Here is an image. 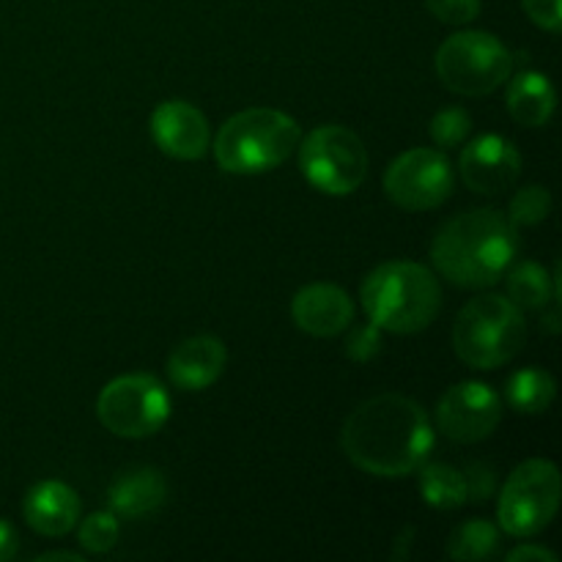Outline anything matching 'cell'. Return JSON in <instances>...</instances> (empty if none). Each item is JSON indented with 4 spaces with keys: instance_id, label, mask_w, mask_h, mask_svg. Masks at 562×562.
<instances>
[{
    "instance_id": "cell-1",
    "label": "cell",
    "mask_w": 562,
    "mask_h": 562,
    "mask_svg": "<svg viewBox=\"0 0 562 562\" xmlns=\"http://www.w3.org/2000/svg\"><path fill=\"white\" fill-rule=\"evenodd\" d=\"M344 453L355 467L376 477H404L420 470L434 450L426 409L398 393L362 401L340 431Z\"/></svg>"
},
{
    "instance_id": "cell-2",
    "label": "cell",
    "mask_w": 562,
    "mask_h": 562,
    "mask_svg": "<svg viewBox=\"0 0 562 562\" xmlns=\"http://www.w3.org/2000/svg\"><path fill=\"white\" fill-rule=\"evenodd\" d=\"M519 252L516 225L497 209H472L448 220L431 241V261L461 289H488Z\"/></svg>"
},
{
    "instance_id": "cell-3",
    "label": "cell",
    "mask_w": 562,
    "mask_h": 562,
    "mask_svg": "<svg viewBox=\"0 0 562 562\" xmlns=\"http://www.w3.org/2000/svg\"><path fill=\"white\" fill-rule=\"evenodd\" d=\"M371 324L395 335L426 329L442 307V289L434 272L415 261H387L373 269L360 289Z\"/></svg>"
},
{
    "instance_id": "cell-4",
    "label": "cell",
    "mask_w": 562,
    "mask_h": 562,
    "mask_svg": "<svg viewBox=\"0 0 562 562\" xmlns=\"http://www.w3.org/2000/svg\"><path fill=\"white\" fill-rule=\"evenodd\" d=\"M300 124L274 108H250L231 115L214 137V159L225 173L256 176L274 170L296 151Z\"/></svg>"
},
{
    "instance_id": "cell-5",
    "label": "cell",
    "mask_w": 562,
    "mask_h": 562,
    "mask_svg": "<svg viewBox=\"0 0 562 562\" xmlns=\"http://www.w3.org/2000/svg\"><path fill=\"white\" fill-rule=\"evenodd\" d=\"M525 340L527 322L508 296H475L456 316L453 349L464 366L477 371H492L510 362Z\"/></svg>"
},
{
    "instance_id": "cell-6",
    "label": "cell",
    "mask_w": 562,
    "mask_h": 562,
    "mask_svg": "<svg viewBox=\"0 0 562 562\" xmlns=\"http://www.w3.org/2000/svg\"><path fill=\"white\" fill-rule=\"evenodd\" d=\"M437 75L461 97H486L514 75V55L486 31L453 33L437 53Z\"/></svg>"
},
{
    "instance_id": "cell-7",
    "label": "cell",
    "mask_w": 562,
    "mask_h": 562,
    "mask_svg": "<svg viewBox=\"0 0 562 562\" xmlns=\"http://www.w3.org/2000/svg\"><path fill=\"white\" fill-rule=\"evenodd\" d=\"M560 470L547 459L516 467L499 492V530L514 538H532L547 530L560 510Z\"/></svg>"
},
{
    "instance_id": "cell-8",
    "label": "cell",
    "mask_w": 562,
    "mask_h": 562,
    "mask_svg": "<svg viewBox=\"0 0 562 562\" xmlns=\"http://www.w3.org/2000/svg\"><path fill=\"white\" fill-rule=\"evenodd\" d=\"M97 417L110 434L146 439L170 417V395L151 373H126L104 384L97 398Z\"/></svg>"
},
{
    "instance_id": "cell-9",
    "label": "cell",
    "mask_w": 562,
    "mask_h": 562,
    "mask_svg": "<svg viewBox=\"0 0 562 562\" xmlns=\"http://www.w3.org/2000/svg\"><path fill=\"white\" fill-rule=\"evenodd\" d=\"M302 176L327 195H351L368 176L366 143L351 130L327 124L300 140Z\"/></svg>"
},
{
    "instance_id": "cell-10",
    "label": "cell",
    "mask_w": 562,
    "mask_h": 562,
    "mask_svg": "<svg viewBox=\"0 0 562 562\" xmlns=\"http://www.w3.org/2000/svg\"><path fill=\"white\" fill-rule=\"evenodd\" d=\"M453 165L437 148H412L384 173V192L406 212H428L453 195Z\"/></svg>"
},
{
    "instance_id": "cell-11",
    "label": "cell",
    "mask_w": 562,
    "mask_h": 562,
    "mask_svg": "<svg viewBox=\"0 0 562 562\" xmlns=\"http://www.w3.org/2000/svg\"><path fill=\"white\" fill-rule=\"evenodd\" d=\"M503 417L499 395L483 382H461L442 395L437 406V428L461 445L492 437Z\"/></svg>"
},
{
    "instance_id": "cell-12",
    "label": "cell",
    "mask_w": 562,
    "mask_h": 562,
    "mask_svg": "<svg viewBox=\"0 0 562 562\" xmlns=\"http://www.w3.org/2000/svg\"><path fill=\"white\" fill-rule=\"evenodd\" d=\"M461 179L481 195L510 190L521 173V154L503 135H481L461 151Z\"/></svg>"
},
{
    "instance_id": "cell-13",
    "label": "cell",
    "mask_w": 562,
    "mask_h": 562,
    "mask_svg": "<svg viewBox=\"0 0 562 562\" xmlns=\"http://www.w3.org/2000/svg\"><path fill=\"white\" fill-rule=\"evenodd\" d=\"M151 137L159 151L173 159H201L212 146L206 115L184 99H170L154 110Z\"/></svg>"
},
{
    "instance_id": "cell-14",
    "label": "cell",
    "mask_w": 562,
    "mask_h": 562,
    "mask_svg": "<svg viewBox=\"0 0 562 562\" xmlns=\"http://www.w3.org/2000/svg\"><path fill=\"white\" fill-rule=\"evenodd\" d=\"M291 318L313 338H335L355 322V302L340 285L311 283L291 300Z\"/></svg>"
},
{
    "instance_id": "cell-15",
    "label": "cell",
    "mask_w": 562,
    "mask_h": 562,
    "mask_svg": "<svg viewBox=\"0 0 562 562\" xmlns=\"http://www.w3.org/2000/svg\"><path fill=\"white\" fill-rule=\"evenodd\" d=\"M225 362H228V349L217 335H195L181 340L170 351L168 376L179 390L201 393L223 376Z\"/></svg>"
},
{
    "instance_id": "cell-16",
    "label": "cell",
    "mask_w": 562,
    "mask_h": 562,
    "mask_svg": "<svg viewBox=\"0 0 562 562\" xmlns=\"http://www.w3.org/2000/svg\"><path fill=\"white\" fill-rule=\"evenodd\" d=\"M80 508L82 505L75 488L60 481L36 483L22 503L27 527L47 538H58L75 530L80 521Z\"/></svg>"
},
{
    "instance_id": "cell-17",
    "label": "cell",
    "mask_w": 562,
    "mask_h": 562,
    "mask_svg": "<svg viewBox=\"0 0 562 562\" xmlns=\"http://www.w3.org/2000/svg\"><path fill=\"white\" fill-rule=\"evenodd\" d=\"M168 499V483L154 467H135L121 472L108 492V505L121 519H140L159 510Z\"/></svg>"
},
{
    "instance_id": "cell-18",
    "label": "cell",
    "mask_w": 562,
    "mask_h": 562,
    "mask_svg": "<svg viewBox=\"0 0 562 562\" xmlns=\"http://www.w3.org/2000/svg\"><path fill=\"white\" fill-rule=\"evenodd\" d=\"M554 88L541 71H521L508 86V110L521 126L549 124L554 113Z\"/></svg>"
},
{
    "instance_id": "cell-19",
    "label": "cell",
    "mask_w": 562,
    "mask_h": 562,
    "mask_svg": "<svg viewBox=\"0 0 562 562\" xmlns=\"http://www.w3.org/2000/svg\"><path fill=\"white\" fill-rule=\"evenodd\" d=\"M558 296V280L536 261L516 263L508 272V300L519 311H543Z\"/></svg>"
},
{
    "instance_id": "cell-20",
    "label": "cell",
    "mask_w": 562,
    "mask_h": 562,
    "mask_svg": "<svg viewBox=\"0 0 562 562\" xmlns=\"http://www.w3.org/2000/svg\"><path fill=\"white\" fill-rule=\"evenodd\" d=\"M505 395H508L510 406L525 415H543L549 406L554 404L558 395V384H554L552 373L541 371V368H525L516 371L505 384Z\"/></svg>"
},
{
    "instance_id": "cell-21",
    "label": "cell",
    "mask_w": 562,
    "mask_h": 562,
    "mask_svg": "<svg viewBox=\"0 0 562 562\" xmlns=\"http://www.w3.org/2000/svg\"><path fill=\"white\" fill-rule=\"evenodd\" d=\"M499 549V530L497 525L486 519H470L464 525L456 527L448 538V554L450 560L459 562H481L494 558Z\"/></svg>"
},
{
    "instance_id": "cell-22",
    "label": "cell",
    "mask_w": 562,
    "mask_h": 562,
    "mask_svg": "<svg viewBox=\"0 0 562 562\" xmlns=\"http://www.w3.org/2000/svg\"><path fill=\"white\" fill-rule=\"evenodd\" d=\"M420 494L426 505L439 510H453L467 503L464 472L448 464H423L420 467Z\"/></svg>"
},
{
    "instance_id": "cell-23",
    "label": "cell",
    "mask_w": 562,
    "mask_h": 562,
    "mask_svg": "<svg viewBox=\"0 0 562 562\" xmlns=\"http://www.w3.org/2000/svg\"><path fill=\"white\" fill-rule=\"evenodd\" d=\"M77 541L86 552L104 554L119 543V516L113 510H97L88 519H82L77 530Z\"/></svg>"
},
{
    "instance_id": "cell-24",
    "label": "cell",
    "mask_w": 562,
    "mask_h": 562,
    "mask_svg": "<svg viewBox=\"0 0 562 562\" xmlns=\"http://www.w3.org/2000/svg\"><path fill=\"white\" fill-rule=\"evenodd\" d=\"M552 212V195L547 187H525L510 198L508 220L519 228V225H538L549 217Z\"/></svg>"
},
{
    "instance_id": "cell-25",
    "label": "cell",
    "mask_w": 562,
    "mask_h": 562,
    "mask_svg": "<svg viewBox=\"0 0 562 562\" xmlns=\"http://www.w3.org/2000/svg\"><path fill=\"white\" fill-rule=\"evenodd\" d=\"M428 132H431L434 143H437L439 148H456L470 137L472 119L467 110L445 108L434 115L431 124H428Z\"/></svg>"
},
{
    "instance_id": "cell-26",
    "label": "cell",
    "mask_w": 562,
    "mask_h": 562,
    "mask_svg": "<svg viewBox=\"0 0 562 562\" xmlns=\"http://www.w3.org/2000/svg\"><path fill=\"white\" fill-rule=\"evenodd\" d=\"M423 3L445 25H467L481 14V0H423Z\"/></svg>"
},
{
    "instance_id": "cell-27",
    "label": "cell",
    "mask_w": 562,
    "mask_h": 562,
    "mask_svg": "<svg viewBox=\"0 0 562 562\" xmlns=\"http://www.w3.org/2000/svg\"><path fill=\"white\" fill-rule=\"evenodd\" d=\"M527 16L536 22L538 27L549 33H560L562 27V0H521Z\"/></svg>"
},
{
    "instance_id": "cell-28",
    "label": "cell",
    "mask_w": 562,
    "mask_h": 562,
    "mask_svg": "<svg viewBox=\"0 0 562 562\" xmlns=\"http://www.w3.org/2000/svg\"><path fill=\"white\" fill-rule=\"evenodd\" d=\"M464 481H467V499H475V503H483V499L492 497L494 486H497V477H494L492 467L481 464V461L467 467Z\"/></svg>"
},
{
    "instance_id": "cell-29",
    "label": "cell",
    "mask_w": 562,
    "mask_h": 562,
    "mask_svg": "<svg viewBox=\"0 0 562 562\" xmlns=\"http://www.w3.org/2000/svg\"><path fill=\"white\" fill-rule=\"evenodd\" d=\"M379 333H382V329H379L376 324H368V327L355 329V335H351L349 344H346V351H349L351 360L357 362L371 360V357L379 351Z\"/></svg>"
},
{
    "instance_id": "cell-30",
    "label": "cell",
    "mask_w": 562,
    "mask_h": 562,
    "mask_svg": "<svg viewBox=\"0 0 562 562\" xmlns=\"http://www.w3.org/2000/svg\"><path fill=\"white\" fill-rule=\"evenodd\" d=\"M508 562H558V554L549 552L543 547H532V543H525V547H516L514 552H508Z\"/></svg>"
},
{
    "instance_id": "cell-31",
    "label": "cell",
    "mask_w": 562,
    "mask_h": 562,
    "mask_svg": "<svg viewBox=\"0 0 562 562\" xmlns=\"http://www.w3.org/2000/svg\"><path fill=\"white\" fill-rule=\"evenodd\" d=\"M16 549H20V536H16L14 525L0 519V562L14 558Z\"/></svg>"
},
{
    "instance_id": "cell-32",
    "label": "cell",
    "mask_w": 562,
    "mask_h": 562,
    "mask_svg": "<svg viewBox=\"0 0 562 562\" xmlns=\"http://www.w3.org/2000/svg\"><path fill=\"white\" fill-rule=\"evenodd\" d=\"M47 560H69V562H82L80 554H75V552H47V554H42V558H38V562H47Z\"/></svg>"
}]
</instances>
